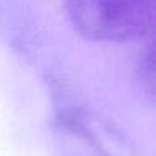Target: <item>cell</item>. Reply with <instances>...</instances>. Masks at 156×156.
<instances>
[{"label": "cell", "mask_w": 156, "mask_h": 156, "mask_svg": "<svg viewBox=\"0 0 156 156\" xmlns=\"http://www.w3.org/2000/svg\"><path fill=\"white\" fill-rule=\"evenodd\" d=\"M66 12L86 39L126 42L151 32L154 0H66Z\"/></svg>", "instance_id": "6da1fadb"}]
</instances>
